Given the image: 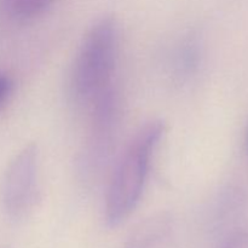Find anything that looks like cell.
Segmentation results:
<instances>
[{
    "mask_svg": "<svg viewBox=\"0 0 248 248\" xmlns=\"http://www.w3.org/2000/svg\"><path fill=\"white\" fill-rule=\"evenodd\" d=\"M246 145H247V150H248V131H247V138H246Z\"/></svg>",
    "mask_w": 248,
    "mask_h": 248,
    "instance_id": "ba28073f",
    "label": "cell"
},
{
    "mask_svg": "<svg viewBox=\"0 0 248 248\" xmlns=\"http://www.w3.org/2000/svg\"><path fill=\"white\" fill-rule=\"evenodd\" d=\"M5 14L12 18L28 19L44 14L53 0H0Z\"/></svg>",
    "mask_w": 248,
    "mask_h": 248,
    "instance_id": "5b68a950",
    "label": "cell"
},
{
    "mask_svg": "<svg viewBox=\"0 0 248 248\" xmlns=\"http://www.w3.org/2000/svg\"><path fill=\"white\" fill-rule=\"evenodd\" d=\"M39 149L27 144L12 157L0 186L2 211L11 220H21L33 211L38 200Z\"/></svg>",
    "mask_w": 248,
    "mask_h": 248,
    "instance_id": "3957f363",
    "label": "cell"
},
{
    "mask_svg": "<svg viewBox=\"0 0 248 248\" xmlns=\"http://www.w3.org/2000/svg\"><path fill=\"white\" fill-rule=\"evenodd\" d=\"M12 87H14V82L11 78L5 73L0 72V107L7 101L12 92Z\"/></svg>",
    "mask_w": 248,
    "mask_h": 248,
    "instance_id": "52a82bcc",
    "label": "cell"
},
{
    "mask_svg": "<svg viewBox=\"0 0 248 248\" xmlns=\"http://www.w3.org/2000/svg\"><path fill=\"white\" fill-rule=\"evenodd\" d=\"M222 248H248V229L240 230L232 234Z\"/></svg>",
    "mask_w": 248,
    "mask_h": 248,
    "instance_id": "8992f818",
    "label": "cell"
},
{
    "mask_svg": "<svg viewBox=\"0 0 248 248\" xmlns=\"http://www.w3.org/2000/svg\"><path fill=\"white\" fill-rule=\"evenodd\" d=\"M119 31L115 17L106 15L85 35L70 75V89L78 101L92 103L111 86L119 55Z\"/></svg>",
    "mask_w": 248,
    "mask_h": 248,
    "instance_id": "7a4b0ae2",
    "label": "cell"
},
{
    "mask_svg": "<svg viewBox=\"0 0 248 248\" xmlns=\"http://www.w3.org/2000/svg\"><path fill=\"white\" fill-rule=\"evenodd\" d=\"M173 220L170 213L159 212L136 225L126 240L125 248H155L170 235Z\"/></svg>",
    "mask_w": 248,
    "mask_h": 248,
    "instance_id": "277c9868",
    "label": "cell"
},
{
    "mask_svg": "<svg viewBox=\"0 0 248 248\" xmlns=\"http://www.w3.org/2000/svg\"><path fill=\"white\" fill-rule=\"evenodd\" d=\"M165 133V125L153 120L140 127L124 152L109 183L104 206L107 227L123 224L140 203L150 161Z\"/></svg>",
    "mask_w": 248,
    "mask_h": 248,
    "instance_id": "6da1fadb",
    "label": "cell"
}]
</instances>
